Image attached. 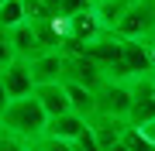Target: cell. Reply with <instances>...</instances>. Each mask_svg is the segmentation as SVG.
<instances>
[{
    "instance_id": "16",
    "label": "cell",
    "mask_w": 155,
    "mask_h": 151,
    "mask_svg": "<svg viewBox=\"0 0 155 151\" xmlns=\"http://www.w3.org/2000/svg\"><path fill=\"white\" fill-rule=\"evenodd\" d=\"M28 151H72V144H66V141H55V137H38V141H31Z\"/></svg>"
},
{
    "instance_id": "1",
    "label": "cell",
    "mask_w": 155,
    "mask_h": 151,
    "mask_svg": "<svg viewBox=\"0 0 155 151\" xmlns=\"http://www.w3.org/2000/svg\"><path fill=\"white\" fill-rule=\"evenodd\" d=\"M0 124H4V131H7L11 137L31 144V141L45 137L48 113L41 110L38 96H24V100H11V103H7V110L0 113Z\"/></svg>"
},
{
    "instance_id": "13",
    "label": "cell",
    "mask_w": 155,
    "mask_h": 151,
    "mask_svg": "<svg viewBox=\"0 0 155 151\" xmlns=\"http://www.w3.org/2000/svg\"><path fill=\"white\" fill-rule=\"evenodd\" d=\"M93 14H97V21L104 24V31H117V24H121L124 14H127V4L124 0H107V4L93 7Z\"/></svg>"
},
{
    "instance_id": "23",
    "label": "cell",
    "mask_w": 155,
    "mask_h": 151,
    "mask_svg": "<svg viewBox=\"0 0 155 151\" xmlns=\"http://www.w3.org/2000/svg\"><path fill=\"white\" fill-rule=\"evenodd\" d=\"M127 7H138V4H148V0H124Z\"/></svg>"
},
{
    "instance_id": "8",
    "label": "cell",
    "mask_w": 155,
    "mask_h": 151,
    "mask_svg": "<svg viewBox=\"0 0 155 151\" xmlns=\"http://www.w3.org/2000/svg\"><path fill=\"white\" fill-rule=\"evenodd\" d=\"M86 58H93L100 69H107V65H114V62H121L124 58V41L117 38L114 31H104L97 41H90L86 52H83Z\"/></svg>"
},
{
    "instance_id": "11",
    "label": "cell",
    "mask_w": 155,
    "mask_h": 151,
    "mask_svg": "<svg viewBox=\"0 0 155 151\" xmlns=\"http://www.w3.org/2000/svg\"><path fill=\"white\" fill-rule=\"evenodd\" d=\"M127 127H131V124H127V120H117V117H104V113H93V117H90V131L97 134L100 151H107L110 144H117V141L124 137Z\"/></svg>"
},
{
    "instance_id": "21",
    "label": "cell",
    "mask_w": 155,
    "mask_h": 151,
    "mask_svg": "<svg viewBox=\"0 0 155 151\" xmlns=\"http://www.w3.org/2000/svg\"><path fill=\"white\" fill-rule=\"evenodd\" d=\"M7 103H11V96H7V90H4V83H0V113L7 110Z\"/></svg>"
},
{
    "instance_id": "7",
    "label": "cell",
    "mask_w": 155,
    "mask_h": 151,
    "mask_svg": "<svg viewBox=\"0 0 155 151\" xmlns=\"http://www.w3.org/2000/svg\"><path fill=\"white\" fill-rule=\"evenodd\" d=\"M0 83H4V90L11 100H24V96H35V79H31V69L28 62L14 58L11 65L0 72Z\"/></svg>"
},
{
    "instance_id": "12",
    "label": "cell",
    "mask_w": 155,
    "mask_h": 151,
    "mask_svg": "<svg viewBox=\"0 0 155 151\" xmlns=\"http://www.w3.org/2000/svg\"><path fill=\"white\" fill-rule=\"evenodd\" d=\"M35 96H38L41 110L48 113V120H52V117H59V113H69V110H72V106H69V96H66V86H62V83L35 86Z\"/></svg>"
},
{
    "instance_id": "15",
    "label": "cell",
    "mask_w": 155,
    "mask_h": 151,
    "mask_svg": "<svg viewBox=\"0 0 155 151\" xmlns=\"http://www.w3.org/2000/svg\"><path fill=\"white\" fill-rule=\"evenodd\" d=\"M124 144L131 148V151H155V144L141 134L138 127H127V131H124Z\"/></svg>"
},
{
    "instance_id": "22",
    "label": "cell",
    "mask_w": 155,
    "mask_h": 151,
    "mask_svg": "<svg viewBox=\"0 0 155 151\" xmlns=\"http://www.w3.org/2000/svg\"><path fill=\"white\" fill-rule=\"evenodd\" d=\"M107 151H131V148H127V144H124V137H121V141H117V144H110Z\"/></svg>"
},
{
    "instance_id": "5",
    "label": "cell",
    "mask_w": 155,
    "mask_h": 151,
    "mask_svg": "<svg viewBox=\"0 0 155 151\" xmlns=\"http://www.w3.org/2000/svg\"><path fill=\"white\" fill-rule=\"evenodd\" d=\"M62 83H79V86L97 93V86L104 83V69L86 55H66V79Z\"/></svg>"
},
{
    "instance_id": "18",
    "label": "cell",
    "mask_w": 155,
    "mask_h": 151,
    "mask_svg": "<svg viewBox=\"0 0 155 151\" xmlns=\"http://www.w3.org/2000/svg\"><path fill=\"white\" fill-rule=\"evenodd\" d=\"M14 62V48H11V38H7V28H0V72Z\"/></svg>"
},
{
    "instance_id": "4",
    "label": "cell",
    "mask_w": 155,
    "mask_h": 151,
    "mask_svg": "<svg viewBox=\"0 0 155 151\" xmlns=\"http://www.w3.org/2000/svg\"><path fill=\"white\" fill-rule=\"evenodd\" d=\"M28 69H31L35 86L62 83V79H66V55H62V52H45V55H38V58L28 62Z\"/></svg>"
},
{
    "instance_id": "6",
    "label": "cell",
    "mask_w": 155,
    "mask_h": 151,
    "mask_svg": "<svg viewBox=\"0 0 155 151\" xmlns=\"http://www.w3.org/2000/svg\"><path fill=\"white\" fill-rule=\"evenodd\" d=\"M7 38H11L14 58H21V62H31V58L45 55L41 38H38V28H35L31 21H24V24H17V28H11V31H7Z\"/></svg>"
},
{
    "instance_id": "17",
    "label": "cell",
    "mask_w": 155,
    "mask_h": 151,
    "mask_svg": "<svg viewBox=\"0 0 155 151\" xmlns=\"http://www.w3.org/2000/svg\"><path fill=\"white\" fill-rule=\"evenodd\" d=\"M72 151H100V141H97V134L86 127L83 134H79L76 141H72Z\"/></svg>"
},
{
    "instance_id": "2",
    "label": "cell",
    "mask_w": 155,
    "mask_h": 151,
    "mask_svg": "<svg viewBox=\"0 0 155 151\" xmlns=\"http://www.w3.org/2000/svg\"><path fill=\"white\" fill-rule=\"evenodd\" d=\"M97 113H104V117H117V120H127L131 117V86L124 83H110V79H104V83L97 86Z\"/></svg>"
},
{
    "instance_id": "24",
    "label": "cell",
    "mask_w": 155,
    "mask_h": 151,
    "mask_svg": "<svg viewBox=\"0 0 155 151\" xmlns=\"http://www.w3.org/2000/svg\"><path fill=\"white\" fill-rule=\"evenodd\" d=\"M152 96H155V72H152Z\"/></svg>"
},
{
    "instance_id": "19",
    "label": "cell",
    "mask_w": 155,
    "mask_h": 151,
    "mask_svg": "<svg viewBox=\"0 0 155 151\" xmlns=\"http://www.w3.org/2000/svg\"><path fill=\"white\" fill-rule=\"evenodd\" d=\"M0 151H28V144L17 141V137H11L7 131H0Z\"/></svg>"
},
{
    "instance_id": "10",
    "label": "cell",
    "mask_w": 155,
    "mask_h": 151,
    "mask_svg": "<svg viewBox=\"0 0 155 151\" xmlns=\"http://www.w3.org/2000/svg\"><path fill=\"white\" fill-rule=\"evenodd\" d=\"M86 127H90V120L69 110V113H59V117H52V120H48V127H45V134L55 137V141H66V144H72V141L83 134Z\"/></svg>"
},
{
    "instance_id": "9",
    "label": "cell",
    "mask_w": 155,
    "mask_h": 151,
    "mask_svg": "<svg viewBox=\"0 0 155 151\" xmlns=\"http://www.w3.org/2000/svg\"><path fill=\"white\" fill-rule=\"evenodd\" d=\"M100 34H104V24L97 21L93 7L66 21V41H79V45H90V41H97Z\"/></svg>"
},
{
    "instance_id": "26",
    "label": "cell",
    "mask_w": 155,
    "mask_h": 151,
    "mask_svg": "<svg viewBox=\"0 0 155 151\" xmlns=\"http://www.w3.org/2000/svg\"><path fill=\"white\" fill-rule=\"evenodd\" d=\"M0 131H4V124H0Z\"/></svg>"
},
{
    "instance_id": "25",
    "label": "cell",
    "mask_w": 155,
    "mask_h": 151,
    "mask_svg": "<svg viewBox=\"0 0 155 151\" xmlns=\"http://www.w3.org/2000/svg\"><path fill=\"white\" fill-rule=\"evenodd\" d=\"M90 4H93V7H97V4H107V0H90Z\"/></svg>"
},
{
    "instance_id": "3",
    "label": "cell",
    "mask_w": 155,
    "mask_h": 151,
    "mask_svg": "<svg viewBox=\"0 0 155 151\" xmlns=\"http://www.w3.org/2000/svg\"><path fill=\"white\" fill-rule=\"evenodd\" d=\"M114 34H117L121 41H141V38H152V34H155V0L138 4V7H127L124 21L117 24Z\"/></svg>"
},
{
    "instance_id": "20",
    "label": "cell",
    "mask_w": 155,
    "mask_h": 151,
    "mask_svg": "<svg viewBox=\"0 0 155 151\" xmlns=\"http://www.w3.org/2000/svg\"><path fill=\"white\" fill-rule=\"evenodd\" d=\"M138 131H141V134H145V137H148L152 144H155V120H148V124H141Z\"/></svg>"
},
{
    "instance_id": "14",
    "label": "cell",
    "mask_w": 155,
    "mask_h": 151,
    "mask_svg": "<svg viewBox=\"0 0 155 151\" xmlns=\"http://www.w3.org/2000/svg\"><path fill=\"white\" fill-rule=\"evenodd\" d=\"M28 21V14H24V0H7L4 7H0V28H17V24Z\"/></svg>"
}]
</instances>
